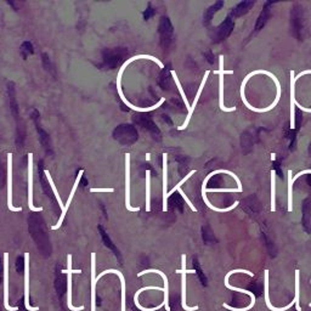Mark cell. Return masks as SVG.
<instances>
[{"label": "cell", "instance_id": "28", "mask_svg": "<svg viewBox=\"0 0 311 311\" xmlns=\"http://www.w3.org/2000/svg\"><path fill=\"white\" fill-rule=\"evenodd\" d=\"M90 192L96 193V192H115V188H90Z\"/></svg>", "mask_w": 311, "mask_h": 311}, {"label": "cell", "instance_id": "3", "mask_svg": "<svg viewBox=\"0 0 311 311\" xmlns=\"http://www.w3.org/2000/svg\"><path fill=\"white\" fill-rule=\"evenodd\" d=\"M219 69L214 71V74L219 76V106L220 110L224 112H235L236 107H225L224 106V76L225 74H232L233 71H225L224 69V56H220Z\"/></svg>", "mask_w": 311, "mask_h": 311}, {"label": "cell", "instance_id": "21", "mask_svg": "<svg viewBox=\"0 0 311 311\" xmlns=\"http://www.w3.org/2000/svg\"><path fill=\"white\" fill-rule=\"evenodd\" d=\"M151 173L146 170V212L151 211Z\"/></svg>", "mask_w": 311, "mask_h": 311}, {"label": "cell", "instance_id": "2", "mask_svg": "<svg viewBox=\"0 0 311 311\" xmlns=\"http://www.w3.org/2000/svg\"><path fill=\"white\" fill-rule=\"evenodd\" d=\"M181 270H176V274H180L181 275V307L185 311H196L198 310V307H187L186 304V275L187 274H194V270H187L186 269V254H183L181 255Z\"/></svg>", "mask_w": 311, "mask_h": 311}, {"label": "cell", "instance_id": "24", "mask_svg": "<svg viewBox=\"0 0 311 311\" xmlns=\"http://www.w3.org/2000/svg\"><path fill=\"white\" fill-rule=\"evenodd\" d=\"M292 170H288V212L293 211V179Z\"/></svg>", "mask_w": 311, "mask_h": 311}, {"label": "cell", "instance_id": "16", "mask_svg": "<svg viewBox=\"0 0 311 311\" xmlns=\"http://www.w3.org/2000/svg\"><path fill=\"white\" fill-rule=\"evenodd\" d=\"M168 155H163V211L168 209Z\"/></svg>", "mask_w": 311, "mask_h": 311}, {"label": "cell", "instance_id": "22", "mask_svg": "<svg viewBox=\"0 0 311 311\" xmlns=\"http://www.w3.org/2000/svg\"><path fill=\"white\" fill-rule=\"evenodd\" d=\"M45 175H46V178H48V181H49V184H50V186H51V190L54 191V194H55V197H56V199H58V202H59V206H60V208L62 209V211H63L64 209V206H63V202H62V199H61V197H60V194H59V191H58V188H56V186H55V184H54V181H53V178H51V175H50V173L48 172V170H45Z\"/></svg>", "mask_w": 311, "mask_h": 311}, {"label": "cell", "instance_id": "15", "mask_svg": "<svg viewBox=\"0 0 311 311\" xmlns=\"http://www.w3.org/2000/svg\"><path fill=\"white\" fill-rule=\"evenodd\" d=\"M106 274H116L117 276L119 277V280H121V283H122V311H125V279H124V275L122 274L119 270H116V269H108V270H105L101 272L100 275H97L96 276V282L98 281V280L101 279V277L103 276V275Z\"/></svg>", "mask_w": 311, "mask_h": 311}, {"label": "cell", "instance_id": "25", "mask_svg": "<svg viewBox=\"0 0 311 311\" xmlns=\"http://www.w3.org/2000/svg\"><path fill=\"white\" fill-rule=\"evenodd\" d=\"M193 174H196V170H191V172H190V173H188V174H187V175H186V176H185V178H184V179H183V180H181V181H180V183H179V184H178V185H176L174 188H173V190H170V191H169V192H168V194H167V197H168V198H169V197H170V196H172V194H173V193H174V192H175V191H178V190H179V188H181V185H183V184H185V183H186V181H187V180H188V179H190V178H191V176H192Z\"/></svg>", "mask_w": 311, "mask_h": 311}, {"label": "cell", "instance_id": "19", "mask_svg": "<svg viewBox=\"0 0 311 311\" xmlns=\"http://www.w3.org/2000/svg\"><path fill=\"white\" fill-rule=\"evenodd\" d=\"M300 271L297 270L295 271V297L293 299V303L295 305V309L297 311H302V308L299 305V299H300Z\"/></svg>", "mask_w": 311, "mask_h": 311}, {"label": "cell", "instance_id": "18", "mask_svg": "<svg viewBox=\"0 0 311 311\" xmlns=\"http://www.w3.org/2000/svg\"><path fill=\"white\" fill-rule=\"evenodd\" d=\"M265 304L268 307V309H270L272 311H286L288 309H291L292 305H294V303H291L287 307L284 308H275L272 307V304L270 303V294H269V270H265Z\"/></svg>", "mask_w": 311, "mask_h": 311}, {"label": "cell", "instance_id": "29", "mask_svg": "<svg viewBox=\"0 0 311 311\" xmlns=\"http://www.w3.org/2000/svg\"><path fill=\"white\" fill-rule=\"evenodd\" d=\"M304 174H311V169H307V170H303V172H299L298 173L297 175H294L293 176V184H294V181L297 180L298 178H299V176H302V175H304Z\"/></svg>", "mask_w": 311, "mask_h": 311}, {"label": "cell", "instance_id": "20", "mask_svg": "<svg viewBox=\"0 0 311 311\" xmlns=\"http://www.w3.org/2000/svg\"><path fill=\"white\" fill-rule=\"evenodd\" d=\"M276 211V172L271 170V212Z\"/></svg>", "mask_w": 311, "mask_h": 311}, {"label": "cell", "instance_id": "11", "mask_svg": "<svg viewBox=\"0 0 311 311\" xmlns=\"http://www.w3.org/2000/svg\"><path fill=\"white\" fill-rule=\"evenodd\" d=\"M83 170H80L79 172V174H78V176H77V179H76V183H74V185H73V188H72V191H71V193H69V197H68V199H67V202H66V204H64V209L63 211H62V213H61V217H60V219H59V221H58V224L56 225H54V226H51V230H59L60 227L62 226V222H63V219H64V217H66V213H67V211H68V208H69V204H71V202H72V199H73V196H74V193H76V191H77V188H78V185H79V183H80V179H82V176H83Z\"/></svg>", "mask_w": 311, "mask_h": 311}, {"label": "cell", "instance_id": "5", "mask_svg": "<svg viewBox=\"0 0 311 311\" xmlns=\"http://www.w3.org/2000/svg\"><path fill=\"white\" fill-rule=\"evenodd\" d=\"M217 174H230V170H225V169L214 170V172H212L211 174L207 175V178L204 179L203 184H202V197H203V199H204V203H206L207 206H208L209 208L212 209V211L219 212V213H225V212H230V211H231V209L236 208V207H237V204H238V201H236L235 203H233L231 207H229V208H225V209H219V208H217V207H214L213 204H212L211 202L208 201V198H207V194H206V192H207V183H208L209 179H211L212 176H214V175H217Z\"/></svg>", "mask_w": 311, "mask_h": 311}, {"label": "cell", "instance_id": "14", "mask_svg": "<svg viewBox=\"0 0 311 311\" xmlns=\"http://www.w3.org/2000/svg\"><path fill=\"white\" fill-rule=\"evenodd\" d=\"M96 254L92 253V311L96 310Z\"/></svg>", "mask_w": 311, "mask_h": 311}, {"label": "cell", "instance_id": "4", "mask_svg": "<svg viewBox=\"0 0 311 311\" xmlns=\"http://www.w3.org/2000/svg\"><path fill=\"white\" fill-rule=\"evenodd\" d=\"M62 272L67 274V307L72 311H80L84 310V307H73L72 304V275L73 274H82V270H73L72 269V255H67V270H62Z\"/></svg>", "mask_w": 311, "mask_h": 311}, {"label": "cell", "instance_id": "30", "mask_svg": "<svg viewBox=\"0 0 311 311\" xmlns=\"http://www.w3.org/2000/svg\"><path fill=\"white\" fill-rule=\"evenodd\" d=\"M309 307H310V308H311V303H310V304H309Z\"/></svg>", "mask_w": 311, "mask_h": 311}, {"label": "cell", "instance_id": "17", "mask_svg": "<svg viewBox=\"0 0 311 311\" xmlns=\"http://www.w3.org/2000/svg\"><path fill=\"white\" fill-rule=\"evenodd\" d=\"M295 82H297V78H295L294 71H291V128H295Z\"/></svg>", "mask_w": 311, "mask_h": 311}, {"label": "cell", "instance_id": "13", "mask_svg": "<svg viewBox=\"0 0 311 311\" xmlns=\"http://www.w3.org/2000/svg\"><path fill=\"white\" fill-rule=\"evenodd\" d=\"M149 272H155V274H158L162 276L163 281H164V302H163V304H164L165 307V310L167 311H170V305H169V282H168V277L165 276L164 272H162L160 270H156V269H150V270H145L142 272H139L137 274V277H141L142 275L145 274H149Z\"/></svg>", "mask_w": 311, "mask_h": 311}, {"label": "cell", "instance_id": "12", "mask_svg": "<svg viewBox=\"0 0 311 311\" xmlns=\"http://www.w3.org/2000/svg\"><path fill=\"white\" fill-rule=\"evenodd\" d=\"M209 73H211V72H209V71H206V73H204V77H203V79H202V83H201V87H199L198 92H197V94H196V97H194V100H193V103H192V106H191L190 111H188V113H187V117H186V121H185V122H184V124H183V125H181V126H179V130H184V129H186V128H187L188 123H190V119H191V117H192V113H193L194 108H196V106H197V102H198L199 97H201V94H202V92H203V88H204V85H206V82H207V79H208V76H209Z\"/></svg>", "mask_w": 311, "mask_h": 311}, {"label": "cell", "instance_id": "27", "mask_svg": "<svg viewBox=\"0 0 311 311\" xmlns=\"http://www.w3.org/2000/svg\"><path fill=\"white\" fill-rule=\"evenodd\" d=\"M178 191H179V193H180V194H181V196H183V198H184V199H185V202H186V203H187V204H188V207H190V208H191V211H192V212H197V208H196V207H194V206H193V204H192V202H191V201H190V199H188V197H187V196H186V194H185V192H184V191H183V190H181V188H179V190H178Z\"/></svg>", "mask_w": 311, "mask_h": 311}, {"label": "cell", "instance_id": "8", "mask_svg": "<svg viewBox=\"0 0 311 311\" xmlns=\"http://www.w3.org/2000/svg\"><path fill=\"white\" fill-rule=\"evenodd\" d=\"M125 207L129 212H139V207L130 206V155H125Z\"/></svg>", "mask_w": 311, "mask_h": 311}, {"label": "cell", "instance_id": "9", "mask_svg": "<svg viewBox=\"0 0 311 311\" xmlns=\"http://www.w3.org/2000/svg\"><path fill=\"white\" fill-rule=\"evenodd\" d=\"M4 307L7 311H17L9 304V253H4Z\"/></svg>", "mask_w": 311, "mask_h": 311}, {"label": "cell", "instance_id": "6", "mask_svg": "<svg viewBox=\"0 0 311 311\" xmlns=\"http://www.w3.org/2000/svg\"><path fill=\"white\" fill-rule=\"evenodd\" d=\"M28 207L32 212H41L43 207L33 204V155L28 154Z\"/></svg>", "mask_w": 311, "mask_h": 311}, {"label": "cell", "instance_id": "23", "mask_svg": "<svg viewBox=\"0 0 311 311\" xmlns=\"http://www.w3.org/2000/svg\"><path fill=\"white\" fill-rule=\"evenodd\" d=\"M172 76H173V78H174V82H175L176 87H178L179 92H180V94H181V97H183V100H184V102H185L186 107H187V110H188V111H190L191 106H190V103H188V100H187V97H186L185 93H184V89H183V87H181V84H180V80H179V78H178V76H176L175 71H172Z\"/></svg>", "mask_w": 311, "mask_h": 311}, {"label": "cell", "instance_id": "10", "mask_svg": "<svg viewBox=\"0 0 311 311\" xmlns=\"http://www.w3.org/2000/svg\"><path fill=\"white\" fill-rule=\"evenodd\" d=\"M25 308L28 311H39L30 305V254L25 253Z\"/></svg>", "mask_w": 311, "mask_h": 311}, {"label": "cell", "instance_id": "26", "mask_svg": "<svg viewBox=\"0 0 311 311\" xmlns=\"http://www.w3.org/2000/svg\"><path fill=\"white\" fill-rule=\"evenodd\" d=\"M307 74H311V69H307V71H303V72H300L299 73V76L298 77H295L298 79V78H302L303 76H307ZM295 106H297V107H299L300 110L302 111H304V112H310L311 113V108H307V107H303L302 105H299V103L298 102H295Z\"/></svg>", "mask_w": 311, "mask_h": 311}, {"label": "cell", "instance_id": "7", "mask_svg": "<svg viewBox=\"0 0 311 311\" xmlns=\"http://www.w3.org/2000/svg\"><path fill=\"white\" fill-rule=\"evenodd\" d=\"M7 207L11 212H21V207L12 206V155H7Z\"/></svg>", "mask_w": 311, "mask_h": 311}, {"label": "cell", "instance_id": "1", "mask_svg": "<svg viewBox=\"0 0 311 311\" xmlns=\"http://www.w3.org/2000/svg\"><path fill=\"white\" fill-rule=\"evenodd\" d=\"M240 272H243V274L249 275L250 277L254 276L253 272H250L249 270H243V269H237V270H231L230 272H227L226 276H225V287H226V288H229V289H231V291L240 292V293H245V294L249 295V297H250V304L248 305L247 308H243V309H238V308H232V307H230V305L225 304V303H224V305H222V307H224L225 309H227V310H230V311H248V310L253 309V307H254V305H255V295L253 294V292H249V291H247V289H243V288H238V287H233V286H231V284L229 283L230 276H231V275H233V274H240Z\"/></svg>", "mask_w": 311, "mask_h": 311}]
</instances>
